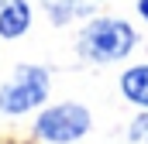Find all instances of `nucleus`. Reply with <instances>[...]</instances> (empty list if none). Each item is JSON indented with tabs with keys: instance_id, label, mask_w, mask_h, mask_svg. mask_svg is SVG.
<instances>
[{
	"instance_id": "f03ea898",
	"label": "nucleus",
	"mask_w": 148,
	"mask_h": 144,
	"mask_svg": "<svg viewBox=\"0 0 148 144\" xmlns=\"http://www.w3.org/2000/svg\"><path fill=\"white\" fill-rule=\"evenodd\" d=\"M48 72L41 65H21L14 69V75L0 86V110L10 117H21L28 110L41 107L48 100Z\"/></svg>"
},
{
	"instance_id": "f257e3e1",
	"label": "nucleus",
	"mask_w": 148,
	"mask_h": 144,
	"mask_svg": "<svg viewBox=\"0 0 148 144\" xmlns=\"http://www.w3.org/2000/svg\"><path fill=\"white\" fill-rule=\"evenodd\" d=\"M134 48V28L117 21V17H103L83 28L79 35V52L90 62H117Z\"/></svg>"
},
{
	"instance_id": "423d86ee",
	"label": "nucleus",
	"mask_w": 148,
	"mask_h": 144,
	"mask_svg": "<svg viewBox=\"0 0 148 144\" xmlns=\"http://www.w3.org/2000/svg\"><path fill=\"white\" fill-rule=\"evenodd\" d=\"M121 89H124V96H127L131 103L148 107V65H138V69L124 72V79H121Z\"/></svg>"
},
{
	"instance_id": "6e6552de",
	"label": "nucleus",
	"mask_w": 148,
	"mask_h": 144,
	"mask_svg": "<svg viewBox=\"0 0 148 144\" xmlns=\"http://www.w3.org/2000/svg\"><path fill=\"white\" fill-rule=\"evenodd\" d=\"M138 10H141V17L148 21V0H138Z\"/></svg>"
},
{
	"instance_id": "20e7f679",
	"label": "nucleus",
	"mask_w": 148,
	"mask_h": 144,
	"mask_svg": "<svg viewBox=\"0 0 148 144\" xmlns=\"http://www.w3.org/2000/svg\"><path fill=\"white\" fill-rule=\"evenodd\" d=\"M31 28L28 0H0V38H21Z\"/></svg>"
},
{
	"instance_id": "0eeeda50",
	"label": "nucleus",
	"mask_w": 148,
	"mask_h": 144,
	"mask_svg": "<svg viewBox=\"0 0 148 144\" xmlns=\"http://www.w3.org/2000/svg\"><path fill=\"white\" fill-rule=\"evenodd\" d=\"M131 137H134V141H148V117L134 120V127H131Z\"/></svg>"
},
{
	"instance_id": "39448f33",
	"label": "nucleus",
	"mask_w": 148,
	"mask_h": 144,
	"mask_svg": "<svg viewBox=\"0 0 148 144\" xmlns=\"http://www.w3.org/2000/svg\"><path fill=\"white\" fill-rule=\"evenodd\" d=\"M45 14L52 17V24H69L76 17H86L100 7V0H41Z\"/></svg>"
},
{
	"instance_id": "7ed1b4c3",
	"label": "nucleus",
	"mask_w": 148,
	"mask_h": 144,
	"mask_svg": "<svg viewBox=\"0 0 148 144\" xmlns=\"http://www.w3.org/2000/svg\"><path fill=\"white\" fill-rule=\"evenodd\" d=\"M90 130V110L79 103H59L38 113L35 134L48 144H73Z\"/></svg>"
}]
</instances>
